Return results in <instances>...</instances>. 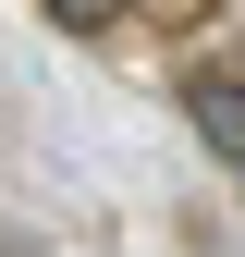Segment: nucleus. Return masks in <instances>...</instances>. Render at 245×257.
Masks as SVG:
<instances>
[{
  "instance_id": "f257e3e1",
  "label": "nucleus",
  "mask_w": 245,
  "mask_h": 257,
  "mask_svg": "<svg viewBox=\"0 0 245 257\" xmlns=\"http://www.w3.org/2000/svg\"><path fill=\"white\" fill-rule=\"evenodd\" d=\"M196 135H208V147H221V159H233V172H245V86H221V74H208V86H196Z\"/></svg>"
},
{
  "instance_id": "f03ea898",
  "label": "nucleus",
  "mask_w": 245,
  "mask_h": 257,
  "mask_svg": "<svg viewBox=\"0 0 245 257\" xmlns=\"http://www.w3.org/2000/svg\"><path fill=\"white\" fill-rule=\"evenodd\" d=\"M49 13L74 25V37H98V25H110V0H49Z\"/></svg>"
}]
</instances>
